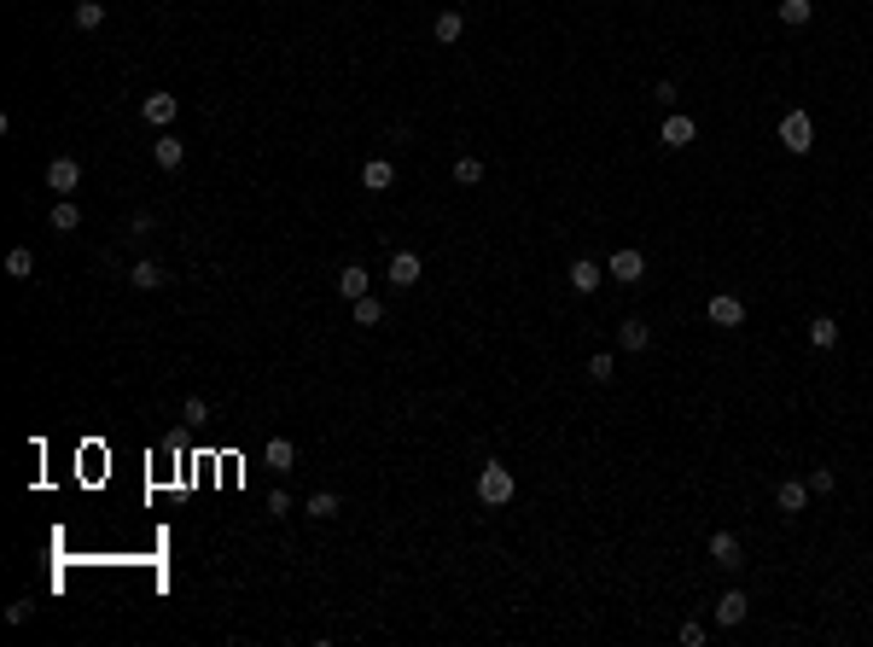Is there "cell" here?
<instances>
[{
    "mask_svg": "<svg viewBox=\"0 0 873 647\" xmlns=\"http://www.w3.org/2000/svg\"><path fill=\"white\" fill-rule=\"evenodd\" d=\"M809 344H816V350H832V344H839V321H832V315H816V321H809Z\"/></svg>",
    "mask_w": 873,
    "mask_h": 647,
    "instance_id": "23",
    "label": "cell"
},
{
    "mask_svg": "<svg viewBox=\"0 0 873 647\" xmlns=\"http://www.w3.org/2000/svg\"><path fill=\"white\" fill-rule=\"evenodd\" d=\"M455 181L460 187H478V181H484V164H478V158H455Z\"/></svg>",
    "mask_w": 873,
    "mask_h": 647,
    "instance_id": "26",
    "label": "cell"
},
{
    "mask_svg": "<svg viewBox=\"0 0 873 647\" xmlns=\"http://www.w3.org/2000/svg\"><path fill=\"white\" fill-rule=\"evenodd\" d=\"M775 507H780V513H804V507H809V484L804 479H780L775 484Z\"/></svg>",
    "mask_w": 873,
    "mask_h": 647,
    "instance_id": "9",
    "label": "cell"
},
{
    "mask_svg": "<svg viewBox=\"0 0 873 647\" xmlns=\"http://www.w3.org/2000/svg\"><path fill=\"white\" fill-rule=\"evenodd\" d=\"M291 513V496L286 490H268V520H286Z\"/></svg>",
    "mask_w": 873,
    "mask_h": 647,
    "instance_id": "31",
    "label": "cell"
},
{
    "mask_svg": "<svg viewBox=\"0 0 873 647\" xmlns=\"http://www.w3.org/2000/svg\"><path fill=\"white\" fill-rule=\"evenodd\" d=\"M640 274H647V257L635 251V245H624V251H611V281H624V286H635Z\"/></svg>",
    "mask_w": 873,
    "mask_h": 647,
    "instance_id": "7",
    "label": "cell"
},
{
    "mask_svg": "<svg viewBox=\"0 0 873 647\" xmlns=\"http://www.w3.org/2000/svg\"><path fill=\"white\" fill-rule=\"evenodd\" d=\"M746 612H751V601H746L739 589H728V595L716 601V624H722V630H734V624H746Z\"/></svg>",
    "mask_w": 873,
    "mask_h": 647,
    "instance_id": "14",
    "label": "cell"
},
{
    "mask_svg": "<svg viewBox=\"0 0 873 647\" xmlns=\"http://www.w3.org/2000/svg\"><path fill=\"white\" fill-rule=\"evenodd\" d=\"M699 141V128H693V117H681V112H670L664 117V146L670 152H687V146Z\"/></svg>",
    "mask_w": 873,
    "mask_h": 647,
    "instance_id": "8",
    "label": "cell"
},
{
    "mask_svg": "<svg viewBox=\"0 0 873 647\" xmlns=\"http://www.w3.org/2000/svg\"><path fill=\"white\" fill-rule=\"evenodd\" d=\"M804 484H809V490H821V496H827L832 484H839V473H832V466H816V473H809Z\"/></svg>",
    "mask_w": 873,
    "mask_h": 647,
    "instance_id": "30",
    "label": "cell"
},
{
    "mask_svg": "<svg viewBox=\"0 0 873 647\" xmlns=\"http://www.w3.org/2000/svg\"><path fill=\"white\" fill-rule=\"evenodd\" d=\"M164 281H169V268H164V263H152V257H140V263L128 268V286H134V292H157Z\"/></svg>",
    "mask_w": 873,
    "mask_h": 647,
    "instance_id": "10",
    "label": "cell"
},
{
    "mask_svg": "<svg viewBox=\"0 0 873 647\" xmlns=\"http://www.w3.org/2000/svg\"><path fill=\"white\" fill-rule=\"evenodd\" d=\"M518 496V479H513V466H501V461H484V473H478V502L484 507H507Z\"/></svg>",
    "mask_w": 873,
    "mask_h": 647,
    "instance_id": "1",
    "label": "cell"
},
{
    "mask_svg": "<svg viewBox=\"0 0 873 647\" xmlns=\"http://www.w3.org/2000/svg\"><path fill=\"white\" fill-rule=\"evenodd\" d=\"M175 112H180V99H175V94H164V88L140 99V117H146L152 128H169V123H175Z\"/></svg>",
    "mask_w": 873,
    "mask_h": 647,
    "instance_id": "4",
    "label": "cell"
},
{
    "mask_svg": "<svg viewBox=\"0 0 873 647\" xmlns=\"http://www.w3.org/2000/svg\"><path fill=\"white\" fill-rule=\"evenodd\" d=\"M390 281L402 286V292H408V286H419V257L414 251H396V257H390Z\"/></svg>",
    "mask_w": 873,
    "mask_h": 647,
    "instance_id": "20",
    "label": "cell"
},
{
    "mask_svg": "<svg viewBox=\"0 0 873 647\" xmlns=\"http://www.w3.org/2000/svg\"><path fill=\"white\" fill-rule=\"evenodd\" d=\"M180 420L204 426V420H210V403H204V397H187V408H180Z\"/></svg>",
    "mask_w": 873,
    "mask_h": 647,
    "instance_id": "29",
    "label": "cell"
},
{
    "mask_svg": "<svg viewBox=\"0 0 873 647\" xmlns=\"http://www.w3.org/2000/svg\"><path fill=\"white\" fill-rule=\"evenodd\" d=\"M6 274H12V281H29V274H35V251H29V245H12V251H6Z\"/></svg>",
    "mask_w": 873,
    "mask_h": 647,
    "instance_id": "22",
    "label": "cell"
},
{
    "mask_svg": "<svg viewBox=\"0 0 873 647\" xmlns=\"http://www.w3.org/2000/svg\"><path fill=\"white\" fill-rule=\"evenodd\" d=\"M705 315H710V327H746V304H739L734 292H716L705 304Z\"/></svg>",
    "mask_w": 873,
    "mask_h": 647,
    "instance_id": "5",
    "label": "cell"
},
{
    "mask_svg": "<svg viewBox=\"0 0 873 647\" xmlns=\"http://www.w3.org/2000/svg\"><path fill=\"white\" fill-rule=\"evenodd\" d=\"M710 566H722V572H739V566H746L734 531H716V536H710Z\"/></svg>",
    "mask_w": 873,
    "mask_h": 647,
    "instance_id": "6",
    "label": "cell"
},
{
    "mask_svg": "<svg viewBox=\"0 0 873 647\" xmlns=\"http://www.w3.org/2000/svg\"><path fill=\"white\" fill-rule=\"evenodd\" d=\"M647 344H652V327H647V321H640V315H629V321H624V327H617V350H629V356H640V350H647Z\"/></svg>",
    "mask_w": 873,
    "mask_h": 647,
    "instance_id": "12",
    "label": "cell"
},
{
    "mask_svg": "<svg viewBox=\"0 0 873 647\" xmlns=\"http://www.w3.org/2000/svg\"><path fill=\"white\" fill-rule=\"evenodd\" d=\"M361 187H367V193H390V187H396V164H390V158L361 164Z\"/></svg>",
    "mask_w": 873,
    "mask_h": 647,
    "instance_id": "11",
    "label": "cell"
},
{
    "mask_svg": "<svg viewBox=\"0 0 873 647\" xmlns=\"http://www.w3.org/2000/svg\"><path fill=\"white\" fill-rule=\"evenodd\" d=\"M152 158H157V169H180V164H187V141H175V135H157V141H152Z\"/></svg>",
    "mask_w": 873,
    "mask_h": 647,
    "instance_id": "15",
    "label": "cell"
},
{
    "mask_svg": "<svg viewBox=\"0 0 873 647\" xmlns=\"http://www.w3.org/2000/svg\"><path fill=\"white\" fill-rule=\"evenodd\" d=\"M297 466V443L291 437H268V473H291Z\"/></svg>",
    "mask_w": 873,
    "mask_h": 647,
    "instance_id": "17",
    "label": "cell"
},
{
    "mask_svg": "<svg viewBox=\"0 0 873 647\" xmlns=\"http://www.w3.org/2000/svg\"><path fill=\"white\" fill-rule=\"evenodd\" d=\"M309 513H315V520H333V513H338V496L333 490H315V496H309Z\"/></svg>",
    "mask_w": 873,
    "mask_h": 647,
    "instance_id": "27",
    "label": "cell"
},
{
    "mask_svg": "<svg viewBox=\"0 0 873 647\" xmlns=\"http://www.w3.org/2000/svg\"><path fill=\"white\" fill-rule=\"evenodd\" d=\"M47 187H53L58 198H76V187H82V164H76V158H53V164H47Z\"/></svg>",
    "mask_w": 873,
    "mask_h": 647,
    "instance_id": "3",
    "label": "cell"
},
{
    "mask_svg": "<svg viewBox=\"0 0 873 647\" xmlns=\"http://www.w3.org/2000/svg\"><path fill=\"white\" fill-rule=\"evenodd\" d=\"M431 35H437V42H443V47H455L460 35H466V18H460L455 6H448V12H437V24H431Z\"/></svg>",
    "mask_w": 873,
    "mask_h": 647,
    "instance_id": "18",
    "label": "cell"
},
{
    "mask_svg": "<svg viewBox=\"0 0 873 647\" xmlns=\"http://www.w3.org/2000/svg\"><path fill=\"white\" fill-rule=\"evenodd\" d=\"M588 380H594V385H611V380H617V362H611V356H594V362H588Z\"/></svg>",
    "mask_w": 873,
    "mask_h": 647,
    "instance_id": "28",
    "label": "cell"
},
{
    "mask_svg": "<svg viewBox=\"0 0 873 647\" xmlns=\"http://www.w3.org/2000/svg\"><path fill=\"white\" fill-rule=\"evenodd\" d=\"M681 647H705V624H693V619H687V624H681Z\"/></svg>",
    "mask_w": 873,
    "mask_h": 647,
    "instance_id": "32",
    "label": "cell"
},
{
    "mask_svg": "<svg viewBox=\"0 0 873 647\" xmlns=\"http://www.w3.org/2000/svg\"><path fill=\"white\" fill-rule=\"evenodd\" d=\"M565 281H571V292H582V297H588V292H594L600 281H606V268H600V263H588V257H577Z\"/></svg>",
    "mask_w": 873,
    "mask_h": 647,
    "instance_id": "13",
    "label": "cell"
},
{
    "mask_svg": "<svg viewBox=\"0 0 873 647\" xmlns=\"http://www.w3.org/2000/svg\"><path fill=\"white\" fill-rule=\"evenodd\" d=\"M349 315H356V327H379V321H385V304L367 292V297H356V304H349Z\"/></svg>",
    "mask_w": 873,
    "mask_h": 647,
    "instance_id": "21",
    "label": "cell"
},
{
    "mask_svg": "<svg viewBox=\"0 0 873 647\" xmlns=\"http://www.w3.org/2000/svg\"><path fill=\"white\" fill-rule=\"evenodd\" d=\"M70 18H76V29H99L105 24V0H76V12Z\"/></svg>",
    "mask_w": 873,
    "mask_h": 647,
    "instance_id": "25",
    "label": "cell"
},
{
    "mask_svg": "<svg viewBox=\"0 0 873 647\" xmlns=\"http://www.w3.org/2000/svg\"><path fill=\"white\" fill-rule=\"evenodd\" d=\"M338 297H349V304H356V297H367V268H361V263L338 268Z\"/></svg>",
    "mask_w": 873,
    "mask_h": 647,
    "instance_id": "19",
    "label": "cell"
},
{
    "mask_svg": "<svg viewBox=\"0 0 873 647\" xmlns=\"http://www.w3.org/2000/svg\"><path fill=\"white\" fill-rule=\"evenodd\" d=\"M47 222H53V234H76V227H82V204H76V198H58Z\"/></svg>",
    "mask_w": 873,
    "mask_h": 647,
    "instance_id": "16",
    "label": "cell"
},
{
    "mask_svg": "<svg viewBox=\"0 0 873 647\" xmlns=\"http://www.w3.org/2000/svg\"><path fill=\"white\" fill-rule=\"evenodd\" d=\"M780 146H786L792 158H804L809 146H816V123H809V112H786L780 117Z\"/></svg>",
    "mask_w": 873,
    "mask_h": 647,
    "instance_id": "2",
    "label": "cell"
},
{
    "mask_svg": "<svg viewBox=\"0 0 873 647\" xmlns=\"http://www.w3.org/2000/svg\"><path fill=\"white\" fill-rule=\"evenodd\" d=\"M809 18H816V6H809V0H780V24H786V29H804Z\"/></svg>",
    "mask_w": 873,
    "mask_h": 647,
    "instance_id": "24",
    "label": "cell"
}]
</instances>
